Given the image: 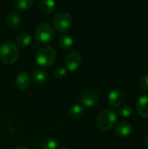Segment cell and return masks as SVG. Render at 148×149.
Returning a JSON list of instances; mask_svg holds the SVG:
<instances>
[{"label":"cell","mask_w":148,"mask_h":149,"mask_svg":"<svg viewBox=\"0 0 148 149\" xmlns=\"http://www.w3.org/2000/svg\"><path fill=\"white\" fill-rule=\"evenodd\" d=\"M57 56L56 50L51 45H44L40 47L35 56L37 63L43 67H50L55 62Z\"/></svg>","instance_id":"1"},{"label":"cell","mask_w":148,"mask_h":149,"mask_svg":"<svg viewBox=\"0 0 148 149\" xmlns=\"http://www.w3.org/2000/svg\"><path fill=\"white\" fill-rule=\"evenodd\" d=\"M18 55V49L12 42H5L0 46V59L4 64H14L17 60Z\"/></svg>","instance_id":"2"},{"label":"cell","mask_w":148,"mask_h":149,"mask_svg":"<svg viewBox=\"0 0 148 149\" xmlns=\"http://www.w3.org/2000/svg\"><path fill=\"white\" fill-rule=\"evenodd\" d=\"M117 121V114L113 110L105 109L99 114L97 118V125L102 131L111 130Z\"/></svg>","instance_id":"3"},{"label":"cell","mask_w":148,"mask_h":149,"mask_svg":"<svg viewBox=\"0 0 148 149\" xmlns=\"http://www.w3.org/2000/svg\"><path fill=\"white\" fill-rule=\"evenodd\" d=\"M52 24L57 31L65 33L71 29L72 24V18L68 12L61 11L55 15L52 20Z\"/></svg>","instance_id":"4"},{"label":"cell","mask_w":148,"mask_h":149,"mask_svg":"<svg viewBox=\"0 0 148 149\" xmlns=\"http://www.w3.org/2000/svg\"><path fill=\"white\" fill-rule=\"evenodd\" d=\"M35 36L39 43L48 44L54 38L53 28L47 23H41L35 30Z\"/></svg>","instance_id":"5"},{"label":"cell","mask_w":148,"mask_h":149,"mask_svg":"<svg viewBox=\"0 0 148 149\" xmlns=\"http://www.w3.org/2000/svg\"><path fill=\"white\" fill-rule=\"evenodd\" d=\"M82 61V56L79 52H71L67 54L65 58V68L67 71L75 72L80 67Z\"/></svg>","instance_id":"6"},{"label":"cell","mask_w":148,"mask_h":149,"mask_svg":"<svg viewBox=\"0 0 148 149\" xmlns=\"http://www.w3.org/2000/svg\"><path fill=\"white\" fill-rule=\"evenodd\" d=\"M126 100V94L125 93L120 89L115 88L112 90L108 94V103L112 107H120Z\"/></svg>","instance_id":"7"},{"label":"cell","mask_w":148,"mask_h":149,"mask_svg":"<svg viewBox=\"0 0 148 149\" xmlns=\"http://www.w3.org/2000/svg\"><path fill=\"white\" fill-rule=\"evenodd\" d=\"M81 102L86 107H94L99 102V94L92 89H87L82 93Z\"/></svg>","instance_id":"8"},{"label":"cell","mask_w":148,"mask_h":149,"mask_svg":"<svg viewBox=\"0 0 148 149\" xmlns=\"http://www.w3.org/2000/svg\"><path fill=\"white\" fill-rule=\"evenodd\" d=\"M31 76L24 72H19L15 79V84L19 90H26L31 86Z\"/></svg>","instance_id":"9"},{"label":"cell","mask_w":148,"mask_h":149,"mask_svg":"<svg viewBox=\"0 0 148 149\" xmlns=\"http://www.w3.org/2000/svg\"><path fill=\"white\" fill-rule=\"evenodd\" d=\"M136 109L138 113L145 118L148 119V95H142L140 96L136 101Z\"/></svg>","instance_id":"10"},{"label":"cell","mask_w":148,"mask_h":149,"mask_svg":"<svg viewBox=\"0 0 148 149\" xmlns=\"http://www.w3.org/2000/svg\"><path fill=\"white\" fill-rule=\"evenodd\" d=\"M133 127L130 123L126 121H121L116 125L115 132L119 136L121 137H127L132 134Z\"/></svg>","instance_id":"11"},{"label":"cell","mask_w":148,"mask_h":149,"mask_svg":"<svg viewBox=\"0 0 148 149\" xmlns=\"http://www.w3.org/2000/svg\"><path fill=\"white\" fill-rule=\"evenodd\" d=\"M56 7V2L52 0H46V1H41L38 4V10L41 13L44 15L51 14Z\"/></svg>","instance_id":"12"},{"label":"cell","mask_w":148,"mask_h":149,"mask_svg":"<svg viewBox=\"0 0 148 149\" xmlns=\"http://www.w3.org/2000/svg\"><path fill=\"white\" fill-rule=\"evenodd\" d=\"M21 22V17L20 14L17 11H12L10 12L6 19V24L9 28L10 29H16L19 26Z\"/></svg>","instance_id":"13"},{"label":"cell","mask_w":148,"mask_h":149,"mask_svg":"<svg viewBox=\"0 0 148 149\" xmlns=\"http://www.w3.org/2000/svg\"><path fill=\"white\" fill-rule=\"evenodd\" d=\"M47 77H48V73L44 69H37L32 72L31 75V79L33 82L38 85L43 84L47 79Z\"/></svg>","instance_id":"14"},{"label":"cell","mask_w":148,"mask_h":149,"mask_svg":"<svg viewBox=\"0 0 148 149\" xmlns=\"http://www.w3.org/2000/svg\"><path fill=\"white\" fill-rule=\"evenodd\" d=\"M31 41H32V38L29 33H21L17 36L16 39V45L17 47L18 46L21 48H24L30 45Z\"/></svg>","instance_id":"15"},{"label":"cell","mask_w":148,"mask_h":149,"mask_svg":"<svg viewBox=\"0 0 148 149\" xmlns=\"http://www.w3.org/2000/svg\"><path fill=\"white\" fill-rule=\"evenodd\" d=\"M69 114L73 120H79L85 114V108L81 105L75 104L71 107L69 111Z\"/></svg>","instance_id":"16"},{"label":"cell","mask_w":148,"mask_h":149,"mask_svg":"<svg viewBox=\"0 0 148 149\" xmlns=\"http://www.w3.org/2000/svg\"><path fill=\"white\" fill-rule=\"evenodd\" d=\"M58 44L62 49L65 50H69L73 46V39L71 36L67 34L61 35L59 39H58Z\"/></svg>","instance_id":"17"},{"label":"cell","mask_w":148,"mask_h":149,"mask_svg":"<svg viewBox=\"0 0 148 149\" xmlns=\"http://www.w3.org/2000/svg\"><path fill=\"white\" fill-rule=\"evenodd\" d=\"M13 4L15 5L17 9L21 10H25L27 9H30L32 6L33 1L32 0H14Z\"/></svg>","instance_id":"18"},{"label":"cell","mask_w":148,"mask_h":149,"mask_svg":"<svg viewBox=\"0 0 148 149\" xmlns=\"http://www.w3.org/2000/svg\"><path fill=\"white\" fill-rule=\"evenodd\" d=\"M58 142L54 137H47L42 142L43 149H57Z\"/></svg>","instance_id":"19"},{"label":"cell","mask_w":148,"mask_h":149,"mask_svg":"<svg viewBox=\"0 0 148 149\" xmlns=\"http://www.w3.org/2000/svg\"><path fill=\"white\" fill-rule=\"evenodd\" d=\"M118 114L122 118H128L133 114V108H132V107H130L128 105L123 106L120 108Z\"/></svg>","instance_id":"20"},{"label":"cell","mask_w":148,"mask_h":149,"mask_svg":"<svg viewBox=\"0 0 148 149\" xmlns=\"http://www.w3.org/2000/svg\"><path fill=\"white\" fill-rule=\"evenodd\" d=\"M66 74H67V70H66V68H65V67H59V68H58V69L55 71V72H54L55 77H56L57 79H64V78L66 76Z\"/></svg>","instance_id":"21"},{"label":"cell","mask_w":148,"mask_h":149,"mask_svg":"<svg viewBox=\"0 0 148 149\" xmlns=\"http://www.w3.org/2000/svg\"><path fill=\"white\" fill-rule=\"evenodd\" d=\"M140 86L145 92L148 93V75H143L140 79Z\"/></svg>","instance_id":"22"},{"label":"cell","mask_w":148,"mask_h":149,"mask_svg":"<svg viewBox=\"0 0 148 149\" xmlns=\"http://www.w3.org/2000/svg\"><path fill=\"white\" fill-rule=\"evenodd\" d=\"M144 145H145L147 148H148V136H147V137L144 139Z\"/></svg>","instance_id":"23"},{"label":"cell","mask_w":148,"mask_h":149,"mask_svg":"<svg viewBox=\"0 0 148 149\" xmlns=\"http://www.w3.org/2000/svg\"><path fill=\"white\" fill-rule=\"evenodd\" d=\"M14 149H27L25 147H17L16 148Z\"/></svg>","instance_id":"24"},{"label":"cell","mask_w":148,"mask_h":149,"mask_svg":"<svg viewBox=\"0 0 148 149\" xmlns=\"http://www.w3.org/2000/svg\"><path fill=\"white\" fill-rule=\"evenodd\" d=\"M58 149H67L66 148H64V147H62V148H59Z\"/></svg>","instance_id":"25"}]
</instances>
